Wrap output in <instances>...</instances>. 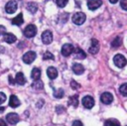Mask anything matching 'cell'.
<instances>
[{"mask_svg":"<svg viewBox=\"0 0 127 126\" xmlns=\"http://www.w3.org/2000/svg\"><path fill=\"white\" fill-rule=\"evenodd\" d=\"M72 22L75 24V25H81L85 22V19H86V16L84 13L82 12H76L73 16H72Z\"/></svg>","mask_w":127,"mask_h":126,"instance_id":"6da1fadb","label":"cell"},{"mask_svg":"<svg viewBox=\"0 0 127 126\" xmlns=\"http://www.w3.org/2000/svg\"><path fill=\"white\" fill-rule=\"evenodd\" d=\"M37 34V27L33 24L28 25L24 30V35L27 38H33Z\"/></svg>","mask_w":127,"mask_h":126,"instance_id":"7a4b0ae2","label":"cell"},{"mask_svg":"<svg viewBox=\"0 0 127 126\" xmlns=\"http://www.w3.org/2000/svg\"><path fill=\"white\" fill-rule=\"evenodd\" d=\"M113 62H114V64H115L116 66L120 67V68H122V67H124V66L126 65V59H125L124 56H122V55H120V54L116 55V56L113 58Z\"/></svg>","mask_w":127,"mask_h":126,"instance_id":"3957f363","label":"cell"},{"mask_svg":"<svg viewBox=\"0 0 127 126\" xmlns=\"http://www.w3.org/2000/svg\"><path fill=\"white\" fill-rule=\"evenodd\" d=\"M35 59H36V53L33 52V51L27 52L26 54H24V56H23V58H22L23 62H24L25 63H27V64L33 63V62L35 61Z\"/></svg>","mask_w":127,"mask_h":126,"instance_id":"277c9868","label":"cell"},{"mask_svg":"<svg viewBox=\"0 0 127 126\" xmlns=\"http://www.w3.org/2000/svg\"><path fill=\"white\" fill-rule=\"evenodd\" d=\"M17 8H18V4H17V2L14 1V0L9 1V2L6 3V5H5V11H6L8 14H12V13L16 12Z\"/></svg>","mask_w":127,"mask_h":126,"instance_id":"5b68a950","label":"cell"},{"mask_svg":"<svg viewBox=\"0 0 127 126\" xmlns=\"http://www.w3.org/2000/svg\"><path fill=\"white\" fill-rule=\"evenodd\" d=\"M81 102H82V105H83L85 108H87V109H90V108H92V107L94 106V99H93L92 96H90V95H85V96L82 98Z\"/></svg>","mask_w":127,"mask_h":126,"instance_id":"8992f818","label":"cell"},{"mask_svg":"<svg viewBox=\"0 0 127 126\" xmlns=\"http://www.w3.org/2000/svg\"><path fill=\"white\" fill-rule=\"evenodd\" d=\"M99 51V43L96 39H91L90 41V47L88 48V52L92 55L97 54Z\"/></svg>","mask_w":127,"mask_h":126,"instance_id":"52a82bcc","label":"cell"},{"mask_svg":"<svg viewBox=\"0 0 127 126\" xmlns=\"http://www.w3.org/2000/svg\"><path fill=\"white\" fill-rule=\"evenodd\" d=\"M73 52V46L71 44H64L62 47V55L64 57H68Z\"/></svg>","mask_w":127,"mask_h":126,"instance_id":"ba28073f","label":"cell"},{"mask_svg":"<svg viewBox=\"0 0 127 126\" xmlns=\"http://www.w3.org/2000/svg\"><path fill=\"white\" fill-rule=\"evenodd\" d=\"M42 41L46 45L51 44L52 41H53V34H52V32L49 31V30L43 32V34H42Z\"/></svg>","mask_w":127,"mask_h":126,"instance_id":"9c48e42d","label":"cell"},{"mask_svg":"<svg viewBox=\"0 0 127 126\" xmlns=\"http://www.w3.org/2000/svg\"><path fill=\"white\" fill-rule=\"evenodd\" d=\"M100 100L104 104H110L113 100V95L110 92H103L100 96Z\"/></svg>","mask_w":127,"mask_h":126,"instance_id":"30bf717a","label":"cell"},{"mask_svg":"<svg viewBox=\"0 0 127 126\" xmlns=\"http://www.w3.org/2000/svg\"><path fill=\"white\" fill-rule=\"evenodd\" d=\"M102 5V0H87V7L89 10H95Z\"/></svg>","mask_w":127,"mask_h":126,"instance_id":"8fae6325","label":"cell"},{"mask_svg":"<svg viewBox=\"0 0 127 126\" xmlns=\"http://www.w3.org/2000/svg\"><path fill=\"white\" fill-rule=\"evenodd\" d=\"M6 119H7V122H9L10 124H16L19 122L20 118H19V115L17 113H14V112H11L9 114H7L6 116Z\"/></svg>","mask_w":127,"mask_h":126,"instance_id":"7c38bea8","label":"cell"},{"mask_svg":"<svg viewBox=\"0 0 127 126\" xmlns=\"http://www.w3.org/2000/svg\"><path fill=\"white\" fill-rule=\"evenodd\" d=\"M74 54V57L75 59H79V60H83L86 58V54L84 53V51H82L80 48H76V49H73V52Z\"/></svg>","mask_w":127,"mask_h":126,"instance_id":"4fadbf2b","label":"cell"},{"mask_svg":"<svg viewBox=\"0 0 127 126\" xmlns=\"http://www.w3.org/2000/svg\"><path fill=\"white\" fill-rule=\"evenodd\" d=\"M20 100L19 98L16 96V95H11L10 96V99H9V106L13 107V108H16L20 105Z\"/></svg>","mask_w":127,"mask_h":126,"instance_id":"5bb4252c","label":"cell"},{"mask_svg":"<svg viewBox=\"0 0 127 126\" xmlns=\"http://www.w3.org/2000/svg\"><path fill=\"white\" fill-rule=\"evenodd\" d=\"M47 74H48V76H49L51 79H55V78L58 76V70H57L56 67L50 66V67H48V69H47Z\"/></svg>","mask_w":127,"mask_h":126,"instance_id":"9a60e30c","label":"cell"},{"mask_svg":"<svg viewBox=\"0 0 127 126\" xmlns=\"http://www.w3.org/2000/svg\"><path fill=\"white\" fill-rule=\"evenodd\" d=\"M16 40H17L16 36L13 35L12 33H8V34L6 33V34L4 35V41H5L6 43H8V44H13V43L16 42Z\"/></svg>","mask_w":127,"mask_h":126,"instance_id":"2e32d148","label":"cell"},{"mask_svg":"<svg viewBox=\"0 0 127 126\" xmlns=\"http://www.w3.org/2000/svg\"><path fill=\"white\" fill-rule=\"evenodd\" d=\"M15 82H17L18 84L20 85H24L26 83V78L24 76V74L22 72H18L16 73V76H15Z\"/></svg>","mask_w":127,"mask_h":126,"instance_id":"e0dca14e","label":"cell"},{"mask_svg":"<svg viewBox=\"0 0 127 126\" xmlns=\"http://www.w3.org/2000/svg\"><path fill=\"white\" fill-rule=\"evenodd\" d=\"M72 71L75 74H81L84 71V67L80 63H73V65H72Z\"/></svg>","mask_w":127,"mask_h":126,"instance_id":"ac0fdd59","label":"cell"},{"mask_svg":"<svg viewBox=\"0 0 127 126\" xmlns=\"http://www.w3.org/2000/svg\"><path fill=\"white\" fill-rule=\"evenodd\" d=\"M24 22V19H23V14L20 13L18 14V16H16L15 18L12 19V24L13 25H16V26H21Z\"/></svg>","mask_w":127,"mask_h":126,"instance_id":"d6986e66","label":"cell"},{"mask_svg":"<svg viewBox=\"0 0 127 126\" xmlns=\"http://www.w3.org/2000/svg\"><path fill=\"white\" fill-rule=\"evenodd\" d=\"M31 77H32L34 80L40 79V77H41V69L38 68V67H34V68L32 69V72H31Z\"/></svg>","mask_w":127,"mask_h":126,"instance_id":"ffe728a7","label":"cell"},{"mask_svg":"<svg viewBox=\"0 0 127 126\" xmlns=\"http://www.w3.org/2000/svg\"><path fill=\"white\" fill-rule=\"evenodd\" d=\"M27 9H28L29 12H31L32 14H34V13H36L37 10H38V5H37L35 2H29V3L27 4Z\"/></svg>","mask_w":127,"mask_h":126,"instance_id":"44dd1931","label":"cell"},{"mask_svg":"<svg viewBox=\"0 0 127 126\" xmlns=\"http://www.w3.org/2000/svg\"><path fill=\"white\" fill-rule=\"evenodd\" d=\"M68 105H71L73 107H77L78 105V96L75 94L73 96H70L68 98Z\"/></svg>","mask_w":127,"mask_h":126,"instance_id":"7402d4cb","label":"cell"},{"mask_svg":"<svg viewBox=\"0 0 127 126\" xmlns=\"http://www.w3.org/2000/svg\"><path fill=\"white\" fill-rule=\"evenodd\" d=\"M104 126H120V123L116 119H107L104 123Z\"/></svg>","mask_w":127,"mask_h":126,"instance_id":"603a6c76","label":"cell"},{"mask_svg":"<svg viewBox=\"0 0 127 126\" xmlns=\"http://www.w3.org/2000/svg\"><path fill=\"white\" fill-rule=\"evenodd\" d=\"M32 87L35 88V89H37V90H39V89H42V88L44 87V83H43L40 79H38V80H35V81L33 82Z\"/></svg>","mask_w":127,"mask_h":126,"instance_id":"cb8c5ba5","label":"cell"},{"mask_svg":"<svg viewBox=\"0 0 127 126\" xmlns=\"http://www.w3.org/2000/svg\"><path fill=\"white\" fill-rule=\"evenodd\" d=\"M121 45V38L120 37H116L112 42H111V47L112 48H118Z\"/></svg>","mask_w":127,"mask_h":126,"instance_id":"d4e9b609","label":"cell"},{"mask_svg":"<svg viewBox=\"0 0 127 126\" xmlns=\"http://www.w3.org/2000/svg\"><path fill=\"white\" fill-rule=\"evenodd\" d=\"M64 91L63 88H59L58 90H55V92H54V96L56 98H62L64 96Z\"/></svg>","mask_w":127,"mask_h":126,"instance_id":"484cf974","label":"cell"},{"mask_svg":"<svg viewBox=\"0 0 127 126\" xmlns=\"http://www.w3.org/2000/svg\"><path fill=\"white\" fill-rule=\"evenodd\" d=\"M119 91L123 96H127V83H123L119 87Z\"/></svg>","mask_w":127,"mask_h":126,"instance_id":"4316f807","label":"cell"},{"mask_svg":"<svg viewBox=\"0 0 127 126\" xmlns=\"http://www.w3.org/2000/svg\"><path fill=\"white\" fill-rule=\"evenodd\" d=\"M43 59H44V60H54L55 57H54V55H53L52 53L46 52V53L44 54V56H43Z\"/></svg>","mask_w":127,"mask_h":126,"instance_id":"83f0119b","label":"cell"},{"mask_svg":"<svg viewBox=\"0 0 127 126\" xmlns=\"http://www.w3.org/2000/svg\"><path fill=\"white\" fill-rule=\"evenodd\" d=\"M70 87H71L72 89H74V90H75V89H78V88L80 87V84H79V83H77L75 80H73V79H72V80L70 81Z\"/></svg>","mask_w":127,"mask_h":126,"instance_id":"f1b7e54d","label":"cell"},{"mask_svg":"<svg viewBox=\"0 0 127 126\" xmlns=\"http://www.w3.org/2000/svg\"><path fill=\"white\" fill-rule=\"evenodd\" d=\"M67 2H68V0H57V4H58V6L61 7V8L64 7V6L67 4Z\"/></svg>","mask_w":127,"mask_h":126,"instance_id":"f546056e","label":"cell"},{"mask_svg":"<svg viewBox=\"0 0 127 126\" xmlns=\"http://www.w3.org/2000/svg\"><path fill=\"white\" fill-rule=\"evenodd\" d=\"M120 5L123 10H127V0H120Z\"/></svg>","mask_w":127,"mask_h":126,"instance_id":"4dcf8cb0","label":"cell"},{"mask_svg":"<svg viewBox=\"0 0 127 126\" xmlns=\"http://www.w3.org/2000/svg\"><path fill=\"white\" fill-rule=\"evenodd\" d=\"M56 111H57L59 114H61L62 112H64V108L62 105H59V106H57V108H56Z\"/></svg>","mask_w":127,"mask_h":126,"instance_id":"1f68e13d","label":"cell"},{"mask_svg":"<svg viewBox=\"0 0 127 126\" xmlns=\"http://www.w3.org/2000/svg\"><path fill=\"white\" fill-rule=\"evenodd\" d=\"M6 100V95L3 92H0V104H2Z\"/></svg>","mask_w":127,"mask_h":126,"instance_id":"d6a6232c","label":"cell"},{"mask_svg":"<svg viewBox=\"0 0 127 126\" xmlns=\"http://www.w3.org/2000/svg\"><path fill=\"white\" fill-rule=\"evenodd\" d=\"M5 34H6V28H5L4 26L0 25V36L5 35Z\"/></svg>","mask_w":127,"mask_h":126,"instance_id":"836d02e7","label":"cell"},{"mask_svg":"<svg viewBox=\"0 0 127 126\" xmlns=\"http://www.w3.org/2000/svg\"><path fill=\"white\" fill-rule=\"evenodd\" d=\"M72 126H83V125H82V123H81L79 120H76V121H74V122H73Z\"/></svg>","mask_w":127,"mask_h":126,"instance_id":"e575fe53","label":"cell"},{"mask_svg":"<svg viewBox=\"0 0 127 126\" xmlns=\"http://www.w3.org/2000/svg\"><path fill=\"white\" fill-rule=\"evenodd\" d=\"M0 126H7L6 122H5L3 119H0Z\"/></svg>","mask_w":127,"mask_h":126,"instance_id":"d590c367","label":"cell"},{"mask_svg":"<svg viewBox=\"0 0 127 126\" xmlns=\"http://www.w3.org/2000/svg\"><path fill=\"white\" fill-rule=\"evenodd\" d=\"M9 80H10V83H11V84H14V83H15V81L12 79V76H11V75H9Z\"/></svg>","mask_w":127,"mask_h":126,"instance_id":"8d00e7d4","label":"cell"},{"mask_svg":"<svg viewBox=\"0 0 127 126\" xmlns=\"http://www.w3.org/2000/svg\"><path fill=\"white\" fill-rule=\"evenodd\" d=\"M5 110V107H3V106H0V112H3Z\"/></svg>","mask_w":127,"mask_h":126,"instance_id":"74e56055","label":"cell"},{"mask_svg":"<svg viewBox=\"0 0 127 126\" xmlns=\"http://www.w3.org/2000/svg\"><path fill=\"white\" fill-rule=\"evenodd\" d=\"M109 1H110V2L112 3V4H115V3H116V2L118 1V0H109Z\"/></svg>","mask_w":127,"mask_h":126,"instance_id":"f35d334b","label":"cell"}]
</instances>
